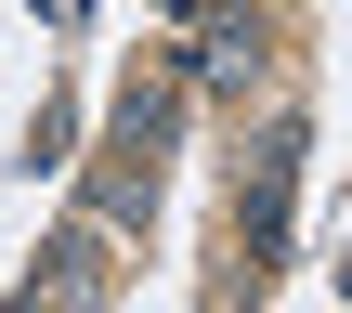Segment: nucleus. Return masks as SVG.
<instances>
[{
  "mask_svg": "<svg viewBox=\"0 0 352 313\" xmlns=\"http://www.w3.org/2000/svg\"><path fill=\"white\" fill-rule=\"evenodd\" d=\"M39 288H52V301H104V288H118V274H104V235H91V222L52 235V248H39Z\"/></svg>",
  "mask_w": 352,
  "mask_h": 313,
  "instance_id": "nucleus-1",
  "label": "nucleus"
}]
</instances>
